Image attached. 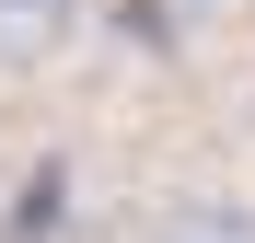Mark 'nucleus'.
<instances>
[{"label":"nucleus","mask_w":255,"mask_h":243,"mask_svg":"<svg viewBox=\"0 0 255 243\" xmlns=\"http://www.w3.org/2000/svg\"><path fill=\"white\" fill-rule=\"evenodd\" d=\"M139 243H255V209L244 197H174Z\"/></svg>","instance_id":"nucleus-2"},{"label":"nucleus","mask_w":255,"mask_h":243,"mask_svg":"<svg viewBox=\"0 0 255 243\" xmlns=\"http://www.w3.org/2000/svg\"><path fill=\"white\" fill-rule=\"evenodd\" d=\"M81 35V0H0V70H47Z\"/></svg>","instance_id":"nucleus-1"}]
</instances>
